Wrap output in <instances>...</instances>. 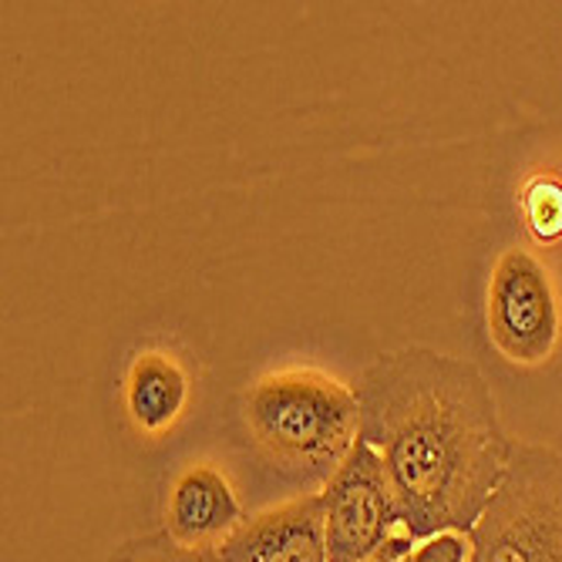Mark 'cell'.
I'll return each mask as SVG.
<instances>
[{
  "label": "cell",
  "mask_w": 562,
  "mask_h": 562,
  "mask_svg": "<svg viewBox=\"0 0 562 562\" xmlns=\"http://www.w3.org/2000/svg\"><path fill=\"white\" fill-rule=\"evenodd\" d=\"M189 391H192L189 371L182 368L176 353L159 347L138 350L125 374L128 422L135 425V431L148 438L166 435L186 415Z\"/></svg>",
  "instance_id": "ba28073f"
},
{
  "label": "cell",
  "mask_w": 562,
  "mask_h": 562,
  "mask_svg": "<svg viewBox=\"0 0 562 562\" xmlns=\"http://www.w3.org/2000/svg\"><path fill=\"white\" fill-rule=\"evenodd\" d=\"M361 441L381 458L401 532L415 542L469 536L498 488L513 441L485 374L431 347L381 353L353 381Z\"/></svg>",
  "instance_id": "6da1fadb"
},
{
  "label": "cell",
  "mask_w": 562,
  "mask_h": 562,
  "mask_svg": "<svg viewBox=\"0 0 562 562\" xmlns=\"http://www.w3.org/2000/svg\"><path fill=\"white\" fill-rule=\"evenodd\" d=\"M469 562H562V454L513 441L505 475L469 532Z\"/></svg>",
  "instance_id": "3957f363"
},
{
  "label": "cell",
  "mask_w": 562,
  "mask_h": 562,
  "mask_svg": "<svg viewBox=\"0 0 562 562\" xmlns=\"http://www.w3.org/2000/svg\"><path fill=\"white\" fill-rule=\"evenodd\" d=\"M321 502L330 562H364L404 536L384 458L368 441L353 445L347 462L321 488Z\"/></svg>",
  "instance_id": "5b68a950"
},
{
  "label": "cell",
  "mask_w": 562,
  "mask_h": 562,
  "mask_svg": "<svg viewBox=\"0 0 562 562\" xmlns=\"http://www.w3.org/2000/svg\"><path fill=\"white\" fill-rule=\"evenodd\" d=\"M223 562H330L321 492L296 495L246 519L223 546Z\"/></svg>",
  "instance_id": "8992f818"
},
{
  "label": "cell",
  "mask_w": 562,
  "mask_h": 562,
  "mask_svg": "<svg viewBox=\"0 0 562 562\" xmlns=\"http://www.w3.org/2000/svg\"><path fill=\"white\" fill-rule=\"evenodd\" d=\"M485 327L492 347L516 368L552 361L562 334V300L552 270L529 249H505L485 290Z\"/></svg>",
  "instance_id": "277c9868"
},
{
  "label": "cell",
  "mask_w": 562,
  "mask_h": 562,
  "mask_svg": "<svg viewBox=\"0 0 562 562\" xmlns=\"http://www.w3.org/2000/svg\"><path fill=\"white\" fill-rule=\"evenodd\" d=\"M469 559H472L469 536H462V532H441V536L422 539L401 562H469Z\"/></svg>",
  "instance_id": "8fae6325"
},
{
  "label": "cell",
  "mask_w": 562,
  "mask_h": 562,
  "mask_svg": "<svg viewBox=\"0 0 562 562\" xmlns=\"http://www.w3.org/2000/svg\"><path fill=\"white\" fill-rule=\"evenodd\" d=\"M109 562H223V559H220V549L179 546L162 529V532H145V536L125 539L122 546H115Z\"/></svg>",
  "instance_id": "30bf717a"
},
{
  "label": "cell",
  "mask_w": 562,
  "mask_h": 562,
  "mask_svg": "<svg viewBox=\"0 0 562 562\" xmlns=\"http://www.w3.org/2000/svg\"><path fill=\"white\" fill-rule=\"evenodd\" d=\"M418 542L412 539V536H397V539H391L381 552H374L371 559H364V562H401L407 552H412Z\"/></svg>",
  "instance_id": "7c38bea8"
},
{
  "label": "cell",
  "mask_w": 562,
  "mask_h": 562,
  "mask_svg": "<svg viewBox=\"0 0 562 562\" xmlns=\"http://www.w3.org/2000/svg\"><path fill=\"white\" fill-rule=\"evenodd\" d=\"M522 216L536 243L562 239V179L539 172L522 186Z\"/></svg>",
  "instance_id": "9c48e42d"
},
{
  "label": "cell",
  "mask_w": 562,
  "mask_h": 562,
  "mask_svg": "<svg viewBox=\"0 0 562 562\" xmlns=\"http://www.w3.org/2000/svg\"><path fill=\"white\" fill-rule=\"evenodd\" d=\"M246 522L226 475L206 462L182 469L166 498V532L189 549H220Z\"/></svg>",
  "instance_id": "52a82bcc"
},
{
  "label": "cell",
  "mask_w": 562,
  "mask_h": 562,
  "mask_svg": "<svg viewBox=\"0 0 562 562\" xmlns=\"http://www.w3.org/2000/svg\"><path fill=\"white\" fill-rule=\"evenodd\" d=\"M239 418L263 462L303 488H324L361 441L353 387L314 368L257 378L239 397Z\"/></svg>",
  "instance_id": "7a4b0ae2"
}]
</instances>
